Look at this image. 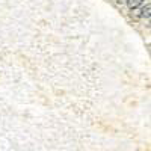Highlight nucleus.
<instances>
[{"label": "nucleus", "mask_w": 151, "mask_h": 151, "mask_svg": "<svg viewBox=\"0 0 151 151\" xmlns=\"http://www.w3.org/2000/svg\"><path fill=\"white\" fill-rule=\"evenodd\" d=\"M144 2H145V0H127V6L130 9H136V8H139Z\"/></svg>", "instance_id": "f03ea898"}, {"label": "nucleus", "mask_w": 151, "mask_h": 151, "mask_svg": "<svg viewBox=\"0 0 151 151\" xmlns=\"http://www.w3.org/2000/svg\"><path fill=\"white\" fill-rule=\"evenodd\" d=\"M116 3H124V0H116Z\"/></svg>", "instance_id": "7ed1b4c3"}, {"label": "nucleus", "mask_w": 151, "mask_h": 151, "mask_svg": "<svg viewBox=\"0 0 151 151\" xmlns=\"http://www.w3.org/2000/svg\"><path fill=\"white\" fill-rule=\"evenodd\" d=\"M141 17L150 20V17H151V3H150V2H147V3L142 6V9H141Z\"/></svg>", "instance_id": "f257e3e1"}]
</instances>
